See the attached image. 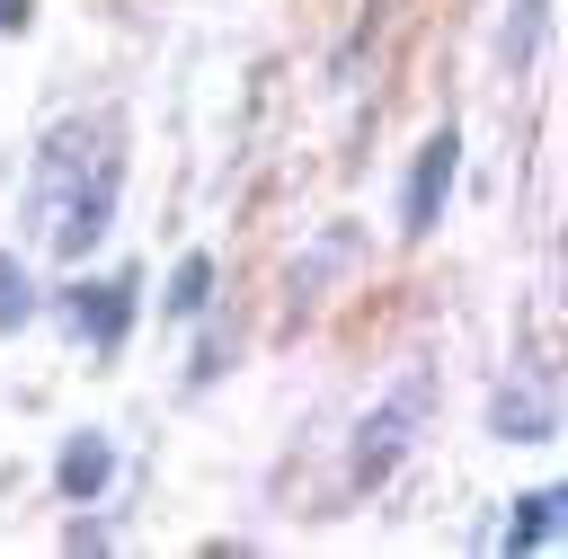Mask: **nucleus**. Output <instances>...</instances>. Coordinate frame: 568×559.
<instances>
[{
	"instance_id": "f257e3e1",
	"label": "nucleus",
	"mask_w": 568,
	"mask_h": 559,
	"mask_svg": "<svg viewBox=\"0 0 568 559\" xmlns=\"http://www.w3.org/2000/svg\"><path fill=\"white\" fill-rule=\"evenodd\" d=\"M417 417H426V373H408V382L390 390V408L364 417V435H355V479H382V470L399 461V444H408Z\"/></svg>"
},
{
	"instance_id": "f03ea898",
	"label": "nucleus",
	"mask_w": 568,
	"mask_h": 559,
	"mask_svg": "<svg viewBox=\"0 0 568 559\" xmlns=\"http://www.w3.org/2000/svg\"><path fill=\"white\" fill-rule=\"evenodd\" d=\"M453 169H462V133L444 124V133H435V142L417 151V177H408V204H399V222H408V231H435V222H444Z\"/></svg>"
},
{
	"instance_id": "7ed1b4c3",
	"label": "nucleus",
	"mask_w": 568,
	"mask_h": 559,
	"mask_svg": "<svg viewBox=\"0 0 568 559\" xmlns=\"http://www.w3.org/2000/svg\"><path fill=\"white\" fill-rule=\"evenodd\" d=\"M124 319H133V275H115V284H80V293H71V328H80V337L115 346Z\"/></svg>"
},
{
	"instance_id": "20e7f679",
	"label": "nucleus",
	"mask_w": 568,
	"mask_h": 559,
	"mask_svg": "<svg viewBox=\"0 0 568 559\" xmlns=\"http://www.w3.org/2000/svg\"><path fill=\"white\" fill-rule=\"evenodd\" d=\"M106 470H115L106 435H71V444H62V461H53V488L80 506V497H98V488H106Z\"/></svg>"
},
{
	"instance_id": "39448f33",
	"label": "nucleus",
	"mask_w": 568,
	"mask_h": 559,
	"mask_svg": "<svg viewBox=\"0 0 568 559\" xmlns=\"http://www.w3.org/2000/svg\"><path fill=\"white\" fill-rule=\"evenodd\" d=\"M550 541H559V488H532L524 515L506 524V550H550Z\"/></svg>"
},
{
	"instance_id": "423d86ee",
	"label": "nucleus",
	"mask_w": 568,
	"mask_h": 559,
	"mask_svg": "<svg viewBox=\"0 0 568 559\" xmlns=\"http://www.w3.org/2000/svg\"><path fill=\"white\" fill-rule=\"evenodd\" d=\"M213 302V257L195 248V257H178V275H169V319H195Z\"/></svg>"
},
{
	"instance_id": "0eeeda50",
	"label": "nucleus",
	"mask_w": 568,
	"mask_h": 559,
	"mask_svg": "<svg viewBox=\"0 0 568 559\" xmlns=\"http://www.w3.org/2000/svg\"><path fill=\"white\" fill-rule=\"evenodd\" d=\"M27 311H36V284H27V266L0 248V328H18Z\"/></svg>"
},
{
	"instance_id": "6e6552de",
	"label": "nucleus",
	"mask_w": 568,
	"mask_h": 559,
	"mask_svg": "<svg viewBox=\"0 0 568 559\" xmlns=\"http://www.w3.org/2000/svg\"><path fill=\"white\" fill-rule=\"evenodd\" d=\"M18 18H27V0H0V27H18Z\"/></svg>"
}]
</instances>
